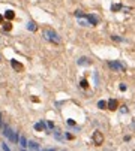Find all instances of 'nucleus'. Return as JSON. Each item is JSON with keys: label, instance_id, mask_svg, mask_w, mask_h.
Listing matches in <instances>:
<instances>
[{"label": "nucleus", "instance_id": "nucleus-1", "mask_svg": "<svg viewBox=\"0 0 135 151\" xmlns=\"http://www.w3.org/2000/svg\"><path fill=\"white\" fill-rule=\"evenodd\" d=\"M44 37L48 41V42H51V44H60V36H59V33L56 32V30H53V29H50V27H45L44 29Z\"/></svg>", "mask_w": 135, "mask_h": 151}, {"label": "nucleus", "instance_id": "nucleus-2", "mask_svg": "<svg viewBox=\"0 0 135 151\" xmlns=\"http://www.w3.org/2000/svg\"><path fill=\"white\" fill-rule=\"evenodd\" d=\"M92 141H93L95 145H102V144H104V135H102V132H99V130L93 132V135H92Z\"/></svg>", "mask_w": 135, "mask_h": 151}, {"label": "nucleus", "instance_id": "nucleus-3", "mask_svg": "<svg viewBox=\"0 0 135 151\" xmlns=\"http://www.w3.org/2000/svg\"><path fill=\"white\" fill-rule=\"evenodd\" d=\"M108 66H110V69H113L116 72H123L125 70V66L122 65L120 61H110V63H108Z\"/></svg>", "mask_w": 135, "mask_h": 151}, {"label": "nucleus", "instance_id": "nucleus-4", "mask_svg": "<svg viewBox=\"0 0 135 151\" xmlns=\"http://www.w3.org/2000/svg\"><path fill=\"white\" fill-rule=\"evenodd\" d=\"M3 136H6L9 141H12V136H14V130L9 127L8 124H3Z\"/></svg>", "mask_w": 135, "mask_h": 151}, {"label": "nucleus", "instance_id": "nucleus-5", "mask_svg": "<svg viewBox=\"0 0 135 151\" xmlns=\"http://www.w3.org/2000/svg\"><path fill=\"white\" fill-rule=\"evenodd\" d=\"M35 130L36 132H42V130H45L47 129V123H44V120H41V121H38V123H35Z\"/></svg>", "mask_w": 135, "mask_h": 151}, {"label": "nucleus", "instance_id": "nucleus-6", "mask_svg": "<svg viewBox=\"0 0 135 151\" xmlns=\"http://www.w3.org/2000/svg\"><path fill=\"white\" fill-rule=\"evenodd\" d=\"M117 106H119V102H117L116 99H110V100L107 102V108H108V109H111V111H116V109H117Z\"/></svg>", "mask_w": 135, "mask_h": 151}, {"label": "nucleus", "instance_id": "nucleus-7", "mask_svg": "<svg viewBox=\"0 0 135 151\" xmlns=\"http://www.w3.org/2000/svg\"><path fill=\"white\" fill-rule=\"evenodd\" d=\"M86 21L90 24V26H96V24H98V17H95V15H86Z\"/></svg>", "mask_w": 135, "mask_h": 151}, {"label": "nucleus", "instance_id": "nucleus-8", "mask_svg": "<svg viewBox=\"0 0 135 151\" xmlns=\"http://www.w3.org/2000/svg\"><path fill=\"white\" fill-rule=\"evenodd\" d=\"M27 147H29V151H39V148H41L36 141H29V145Z\"/></svg>", "mask_w": 135, "mask_h": 151}, {"label": "nucleus", "instance_id": "nucleus-9", "mask_svg": "<svg viewBox=\"0 0 135 151\" xmlns=\"http://www.w3.org/2000/svg\"><path fill=\"white\" fill-rule=\"evenodd\" d=\"M11 66L15 69L17 72H21V70H23V65H21V63H18L17 60H11Z\"/></svg>", "mask_w": 135, "mask_h": 151}, {"label": "nucleus", "instance_id": "nucleus-10", "mask_svg": "<svg viewBox=\"0 0 135 151\" xmlns=\"http://www.w3.org/2000/svg\"><path fill=\"white\" fill-rule=\"evenodd\" d=\"M78 65H80V66H89V65H90V60H89L87 57H80V58H78Z\"/></svg>", "mask_w": 135, "mask_h": 151}, {"label": "nucleus", "instance_id": "nucleus-11", "mask_svg": "<svg viewBox=\"0 0 135 151\" xmlns=\"http://www.w3.org/2000/svg\"><path fill=\"white\" fill-rule=\"evenodd\" d=\"M18 142H20L21 148H27V145H29V141L26 139V136H20V139H18Z\"/></svg>", "mask_w": 135, "mask_h": 151}, {"label": "nucleus", "instance_id": "nucleus-12", "mask_svg": "<svg viewBox=\"0 0 135 151\" xmlns=\"http://www.w3.org/2000/svg\"><path fill=\"white\" fill-rule=\"evenodd\" d=\"M74 15H75L77 18H86V15H87V14H84L83 11H75V12H74Z\"/></svg>", "mask_w": 135, "mask_h": 151}, {"label": "nucleus", "instance_id": "nucleus-13", "mask_svg": "<svg viewBox=\"0 0 135 151\" xmlns=\"http://www.w3.org/2000/svg\"><path fill=\"white\" fill-rule=\"evenodd\" d=\"M122 9H123V6H122L120 3H117V5H113V6H111V11H113V12H119V11H122Z\"/></svg>", "mask_w": 135, "mask_h": 151}, {"label": "nucleus", "instance_id": "nucleus-14", "mask_svg": "<svg viewBox=\"0 0 135 151\" xmlns=\"http://www.w3.org/2000/svg\"><path fill=\"white\" fill-rule=\"evenodd\" d=\"M14 17H15V14H14V11H6V14H5V18H8V20H12Z\"/></svg>", "mask_w": 135, "mask_h": 151}, {"label": "nucleus", "instance_id": "nucleus-15", "mask_svg": "<svg viewBox=\"0 0 135 151\" xmlns=\"http://www.w3.org/2000/svg\"><path fill=\"white\" fill-rule=\"evenodd\" d=\"M27 29H29V30H32V32H35V30H36V24H35L33 21H30L29 24H27Z\"/></svg>", "mask_w": 135, "mask_h": 151}, {"label": "nucleus", "instance_id": "nucleus-16", "mask_svg": "<svg viewBox=\"0 0 135 151\" xmlns=\"http://www.w3.org/2000/svg\"><path fill=\"white\" fill-rule=\"evenodd\" d=\"M98 108L99 109H105L107 108V102H105V100H99V102H98Z\"/></svg>", "mask_w": 135, "mask_h": 151}, {"label": "nucleus", "instance_id": "nucleus-17", "mask_svg": "<svg viewBox=\"0 0 135 151\" xmlns=\"http://www.w3.org/2000/svg\"><path fill=\"white\" fill-rule=\"evenodd\" d=\"M111 39H113V41H116V42H123V41H125L123 37H120V36H117V34H113V36H111Z\"/></svg>", "mask_w": 135, "mask_h": 151}, {"label": "nucleus", "instance_id": "nucleus-18", "mask_svg": "<svg viewBox=\"0 0 135 151\" xmlns=\"http://www.w3.org/2000/svg\"><path fill=\"white\" fill-rule=\"evenodd\" d=\"M54 136H56L59 141H62V135H60V130H54Z\"/></svg>", "mask_w": 135, "mask_h": 151}, {"label": "nucleus", "instance_id": "nucleus-19", "mask_svg": "<svg viewBox=\"0 0 135 151\" xmlns=\"http://www.w3.org/2000/svg\"><path fill=\"white\" fill-rule=\"evenodd\" d=\"M2 150H3V151H11V148H9L8 144H5V142L2 144Z\"/></svg>", "mask_w": 135, "mask_h": 151}, {"label": "nucleus", "instance_id": "nucleus-20", "mask_svg": "<svg viewBox=\"0 0 135 151\" xmlns=\"http://www.w3.org/2000/svg\"><path fill=\"white\" fill-rule=\"evenodd\" d=\"M47 127H48V129H54V123H53V121H48V123H47Z\"/></svg>", "mask_w": 135, "mask_h": 151}, {"label": "nucleus", "instance_id": "nucleus-21", "mask_svg": "<svg viewBox=\"0 0 135 151\" xmlns=\"http://www.w3.org/2000/svg\"><path fill=\"white\" fill-rule=\"evenodd\" d=\"M119 88H120V91H126V85H125V84H120Z\"/></svg>", "mask_w": 135, "mask_h": 151}, {"label": "nucleus", "instance_id": "nucleus-22", "mask_svg": "<svg viewBox=\"0 0 135 151\" xmlns=\"http://www.w3.org/2000/svg\"><path fill=\"white\" fill-rule=\"evenodd\" d=\"M81 87H84V88L87 87V81H86V79H83V81H81Z\"/></svg>", "mask_w": 135, "mask_h": 151}, {"label": "nucleus", "instance_id": "nucleus-23", "mask_svg": "<svg viewBox=\"0 0 135 151\" xmlns=\"http://www.w3.org/2000/svg\"><path fill=\"white\" fill-rule=\"evenodd\" d=\"M66 123H68V124H69V126H75V123H74V120H68Z\"/></svg>", "mask_w": 135, "mask_h": 151}, {"label": "nucleus", "instance_id": "nucleus-24", "mask_svg": "<svg viewBox=\"0 0 135 151\" xmlns=\"http://www.w3.org/2000/svg\"><path fill=\"white\" fill-rule=\"evenodd\" d=\"M0 127H3V120H2V114H0Z\"/></svg>", "mask_w": 135, "mask_h": 151}, {"label": "nucleus", "instance_id": "nucleus-25", "mask_svg": "<svg viewBox=\"0 0 135 151\" xmlns=\"http://www.w3.org/2000/svg\"><path fill=\"white\" fill-rule=\"evenodd\" d=\"M122 112H128V108L126 106H122Z\"/></svg>", "mask_w": 135, "mask_h": 151}, {"label": "nucleus", "instance_id": "nucleus-26", "mask_svg": "<svg viewBox=\"0 0 135 151\" xmlns=\"http://www.w3.org/2000/svg\"><path fill=\"white\" fill-rule=\"evenodd\" d=\"M21 151H29V150H27V148H21Z\"/></svg>", "mask_w": 135, "mask_h": 151}, {"label": "nucleus", "instance_id": "nucleus-27", "mask_svg": "<svg viewBox=\"0 0 135 151\" xmlns=\"http://www.w3.org/2000/svg\"><path fill=\"white\" fill-rule=\"evenodd\" d=\"M47 151H56V150H54V148H51V150H47Z\"/></svg>", "mask_w": 135, "mask_h": 151}, {"label": "nucleus", "instance_id": "nucleus-28", "mask_svg": "<svg viewBox=\"0 0 135 151\" xmlns=\"http://www.w3.org/2000/svg\"><path fill=\"white\" fill-rule=\"evenodd\" d=\"M2 20H3V17H2V15H0V22H2Z\"/></svg>", "mask_w": 135, "mask_h": 151}, {"label": "nucleus", "instance_id": "nucleus-29", "mask_svg": "<svg viewBox=\"0 0 135 151\" xmlns=\"http://www.w3.org/2000/svg\"><path fill=\"white\" fill-rule=\"evenodd\" d=\"M44 151H47V150H44Z\"/></svg>", "mask_w": 135, "mask_h": 151}, {"label": "nucleus", "instance_id": "nucleus-30", "mask_svg": "<svg viewBox=\"0 0 135 151\" xmlns=\"http://www.w3.org/2000/svg\"><path fill=\"white\" fill-rule=\"evenodd\" d=\"M134 151H135V150H134Z\"/></svg>", "mask_w": 135, "mask_h": 151}]
</instances>
